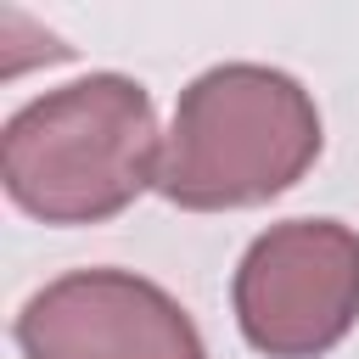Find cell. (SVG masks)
<instances>
[{
  "label": "cell",
  "instance_id": "4",
  "mask_svg": "<svg viewBox=\"0 0 359 359\" xmlns=\"http://www.w3.org/2000/svg\"><path fill=\"white\" fill-rule=\"evenodd\" d=\"M22 359H208L191 314L129 269H73L17 314Z\"/></svg>",
  "mask_w": 359,
  "mask_h": 359
},
{
  "label": "cell",
  "instance_id": "2",
  "mask_svg": "<svg viewBox=\"0 0 359 359\" xmlns=\"http://www.w3.org/2000/svg\"><path fill=\"white\" fill-rule=\"evenodd\" d=\"M320 157L314 95L264 62H219L196 73L163 135L157 191L191 213L258 208L292 191Z\"/></svg>",
  "mask_w": 359,
  "mask_h": 359
},
{
  "label": "cell",
  "instance_id": "3",
  "mask_svg": "<svg viewBox=\"0 0 359 359\" xmlns=\"http://www.w3.org/2000/svg\"><path fill=\"white\" fill-rule=\"evenodd\" d=\"M236 325L269 359H320L359 320V236L337 219H286L236 264Z\"/></svg>",
  "mask_w": 359,
  "mask_h": 359
},
{
  "label": "cell",
  "instance_id": "1",
  "mask_svg": "<svg viewBox=\"0 0 359 359\" xmlns=\"http://www.w3.org/2000/svg\"><path fill=\"white\" fill-rule=\"evenodd\" d=\"M163 140L151 95L123 73H90L22 101L0 129L6 196L45 224H101L157 185Z\"/></svg>",
  "mask_w": 359,
  "mask_h": 359
}]
</instances>
